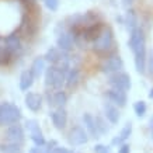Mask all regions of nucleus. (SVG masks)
Masks as SVG:
<instances>
[{
  "label": "nucleus",
  "mask_w": 153,
  "mask_h": 153,
  "mask_svg": "<svg viewBox=\"0 0 153 153\" xmlns=\"http://www.w3.org/2000/svg\"><path fill=\"white\" fill-rule=\"evenodd\" d=\"M104 115H105V118L111 122L112 125L118 124V121H120V112H118V108H117L115 105H112L111 102H107L105 105H104Z\"/></svg>",
  "instance_id": "obj_19"
},
{
  "label": "nucleus",
  "mask_w": 153,
  "mask_h": 153,
  "mask_svg": "<svg viewBox=\"0 0 153 153\" xmlns=\"http://www.w3.org/2000/svg\"><path fill=\"white\" fill-rule=\"evenodd\" d=\"M25 129L28 131L30 138H31V140H33V143L35 146H44V145L47 143L45 136H44V134H42V131H41V126H39V122L37 120L30 118V120L25 121Z\"/></svg>",
  "instance_id": "obj_4"
},
{
  "label": "nucleus",
  "mask_w": 153,
  "mask_h": 153,
  "mask_svg": "<svg viewBox=\"0 0 153 153\" xmlns=\"http://www.w3.org/2000/svg\"><path fill=\"white\" fill-rule=\"evenodd\" d=\"M49 117H51L52 124H53V126H55L56 129H63L66 126V124H68V114H66L63 107L51 111Z\"/></svg>",
  "instance_id": "obj_14"
},
{
  "label": "nucleus",
  "mask_w": 153,
  "mask_h": 153,
  "mask_svg": "<svg viewBox=\"0 0 153 153\" xmlns=\"http://www.w3.org/2000/svg\"><path fill=\"white\" fill-rule=\"evenodd\" d=\"M4 139L6 142H11V143H23L25 139V132H24V126L17 124H11L6 128L4 131Z\"/></svg>",
  "instance_id": "obj_5"
},
{
  "label": "nucleus",
  "mask_w": 153,
  "mask_h": 153,
  "mask_svg": "<svg viewBox=\"0 0 153 153\" xmlns=\"http://www.w3.org/2000/svg\"><path fill=\"white\" fill-rule=\"evenodd\" d=\"M114 44V35L110 27H102L98 35L93 39V49L96 52H107L110 51Z\"/></svg>",
  "instance_id": "obj_3"
},
{
  "label": "nucleus",
  "mask_w": 153,
  "mask_h": 153,
  "mask_svg": "<svg viewBox=\"0 0 153 153\" xmlns=\"http://www.w3.org/2000/svg\"><path fill=\"white\" fill-rule=\"evenodd\" d=\"M28 153H51V152L48 150L47 145H44V146H35V145H34V148L30 149Z\"/></svg>",
  "instance_id": "obj_29"
},
{
  "label": "nucleus",
  "mask_w": 153,
  "mask_h": 153,
  "mask_svg": "<svg viewBox=\"0 0 153 153\" xmlns=\"http://www.w3.org/2000/svg\"><path fill=\"white\" fill-rule=\"evenodd\" d=\"M14 58H16V56L13 55V52L10 51L4 44H3V45H0V66L9 65Z\"/></svg>",
  "instance_id": "obj_23"
},
{
  "label": "nucleus",
  "mask_w": 153,
  "mask_h": 153,
  "mask_svg": "<svg viewBox=\"0 0 153 153\" xmlns=\"http://www.w3.org/2000/svg\"><path fill=\"white\" fill-rule=\"evenodd\" d=\"M134 111H135V114L138 117H143L145 114H146V102L145 101H136L134 104Z\"/></svg>",
  "instance_id": "obj_26"
},
{
  "label": "nucleus",
  "mask_w": 153,
  "mask_h": 153,
  "mask_svg": "<svg viewBox=\"0 0 153 153\" xmlns=\"http://www.w3.org/2000/svg\"><path fill=\"white\" fill-rule=\"evenodd\" d=\"M47 101L49 105H53L56 108L65 107V104L68 102V94L62 90H56L53 93H51V90L47 91Z\"/></svg>",
  "instance_id": "obj_13"
},
{
  "label": "nucleus",
  "mask_w": 153,
  "mask_h": 153,
  "mask_svg": "<svg viewBox=\"0 0 153 153\" xmlns=\"http://www.w3.org/2000/svg\"><path fill=\"white\" fill-rule=\"evenodd\" d=\"M0 153H24V152L20 143L3 142V143H0Z\"/></svg>",
  "instance_id": "obj_24"
},
{
  "label": "nucleus",
  "mask_w": 153,
  "mask_h": 153,
  "mask_svg": "<svg viewBox=\"0 0 153 153\" xmlns=\"http://www.w3.org/2000/svg\"><path fill=\"white\" fill-rule=\"evenodd\" d=\"M149 124H150V129H152V132H153V117L150 118V121H149Z\"/></svg>",
  "instance_id": "obj_35"
},
{
  "label": "nucleus",
  "mask_w": 153,
  "mask_h": 153,
  "mask_svg": "<svg viewBox=\"0 0 153 153\" xmlns=\"http://www.w3.org/2000/svg\"><path fill=\"white\" fill-rule=\"evenodd\" d=\"M83 124H84V128L87 129V135H90L91 138H98L100 134H98L97 126H96V121H94L91 114L84 112L83 114Z\"/></svg>",
  "instance_id": "obj_18"
},
{
  "label": "nucleus",
  "mask_w": 153,
  "mask_h": 153,
  "mask_svg": "<svg viewBox=\"0 0 153 153\" xmlns=\"http://www.w3.org/2000/svg\"><path fill=\"white\" fill-rule=\"evenodd\" d=\"M149 98H152V100H153V88L149 91Z\"/></svg>",
  "instance_id": "obj_36"
},
{
  "label": "nucleus",
  "mask_w": 153,
  "mask_h": 153,
  "mask_svg": "<svg viewBox=\"0 0 153 153\" xmlns=\"http://www.w3.org/2000/svg\"><path fill=\"white\" fill-rule=\"evenodd\" d=\"M79 77H80V73H79V69L77 68H69V70L66 72V80H65V84L68 88H72L74 87L76 84L79 83Z\"/></svg>",
  "instance_id": "obj_21"
},
{
  "label": "nucleus",
  "mask_w": 153,
  "mask_h": 153,
  "mask_svg": "<svg viewBox=\"0 0 153 153\" xmlns=\"http://www.w3.org/2000/svg\"><path fill=\"white\" fill-rule=\"evenodd\" d=\"M44 3L49 11H56L59 7V0H44Z\"/></svg>",
  "instance_id": "obj_28"
},
{
  "label": "nucleus",
  "mask_w": 153,
  "mask_h": 153,
  "mask_svg": "<svg viewBox=\"0 0 153 153\" xmlns=\"http://www.w3.org/2000/svg\"><path fill=\"white\" fill-rule=\"evenodd\" d=\"M108 84H110L112 88H118V90H124V91L131 90V86H132V83H131V76L124 73V72L112 73L111 76H110Z\"/></svg>",
  "instance_id": "obj_6"
},
{
  "label": "nucleus",
  "mask_w": 153,
  "mask_h": 153,
  "mask_svg": "<svg viewBox=\"0 0 153 153\" xmlns=\"http://www.w3.org/2000/svg\"><path fill=\"white\" fill-rule=\"evenodd\" d=\"M73 35L70 34V31H66V30H62L60 33H58V37H56V47L62 49V51L70 52L72 48H73Z\"/></svg>",
  "instance_id": "obj_12"
},
{
  "label": "nucleus",
  "mask_w": 153,
  "mask_h": 153,
  "mask_svg": "<svg viewBox=\"0 0 153 153\" xmlns=\"http://www.w3.org/2000/svg\"><path fill=\"white\" fill-rule=\"evenodd\" d=\"M125 24H126V27H128V30H129V31H132V30H135V28H138V27H136V25H138V17H136L135 10L129 9L128 11H126Z\"/></svg>",
  "instance_id": "obj_25"
},
{
  "label": "nucleus",
  "mask_w": 153,
  "mask_h": 153,
  "mask_svg": "<svg viewBox=\"0 0 153 153\" xmlns=\"http://www.w3.org/2000/svg\"><path fill=\"white\" fill-rule=\"evenodd\" d=\"M3 42H4L6 47L13 52L14 56H19L21 53V51H23V42H21V38L19 37L17 33H11L9 35H4Z\"/></svg>",
  "instance_id": "obj_10"
},
{
  "label": "nucleus",
  "mask_w": 153,
  "mask_h": 153,
  "mask_svg": "<svg viewBox=\"0 0 153 153\" xmlns=\"http://www.w3.org/2000/svg\"><path fill=\"white\" fill-rule=\"evenodd\" d=\"M69 142L73 146H82L88 142V135L82 126H74L69 132Z\"/></svg>",
  "instance_id": "obj_11"
},
{
  "label": "nucleus",
  "mask_w": 153,
  "mask_h": 153,
  "mask_svg": "<svg viewBox=\"0 0 153 153\" xmlns=\"http://www.w3.org/2000/svg\"><path fill=\"white\" fill-rule=\"evenodd\" d=\"M42 101L44 98L39 93H35V91H25V96H24V104L30 111L33 112H38L42 107Z\"/></svg>",
  "instance_id": "obj_9"
},
{
  "label": "nucleus",
  "mask_w": 153,
  "mask_h": 153,
  "mask_svg": "<svg viewBox=\"0 0 153 153\" xmlns=\"http://www.w3.org/2000/svg\"><path fill=\"white\" fill-rule=\"evenodd\" d=\"M132 3H134V0H122V4L125 6V7H129Z\"/></svg>",
  "instance_id": "obj_34"
},
{
  "label": "nucleus",
  "mask_w": 153,
  "mask_h": 153,
  "mask_svg": "<svg viewBox=\"0 0 153 153\" xmlns=\"http://www.w3.org/2000/svg\"><path fill=\"white\" fill-rule=\"evenodd\" d=\"M146 39H145V34L142 30H139V28H135V30H132L131 31V35H129V39H128V47L131 48V51L134 49L136 45H139L140 42H145Z\"/></svg>",
  "instance_id": "obj_20"
},
{
  "label": "nucleus",
  "mask_w": 153,
  "mask_h": 153,
  "mask_svg": "<svg viewBox=\"0 0 153 153\" xmlns=\"http://www.w3.org/2000/svg\"><path fill=\"white\" fill-rule=\"evenodd\" d=\"M0 41H1V37H0Z\"/></svg>",
  "instance_id": "obj_37"
},
{
  "label": "nucleus",
  "mask_w": 153,
  "mask_h": 153,
  "mask_svg": "<svg viewBox=\"0 0 153 153\" xmlns=\"http://www.w3.org/2000/svg\"><path fill=\"white\" fill-rule=\"evenodd\" d=\"M148 69L150 72V74H153V51L149 52V58H148Z\"/></svg>",
  "instance_id": "obj_31"
},
{
  "label": "nucleus",
  "mask_w": 153,
  "mask_h": 153,
  "mask_svg": "<svg viewBox=\"0 0 153 153\" xmlns=\"http://www.w3.org/2000/svg\"><path fill=\"white\" fill-rule=\"evenodd\" d=\"M118 153H131L129 146H128V145H125V143H122V145H121L120 152H118Z\"/></svg>",
  "instance_id": "obj_33"
},
{
  "label": "nucleus",
  "mask_w": 153,
  "mask_h": 153,
  "mask_svg": "<svg viewBox=\"0 0 153 153\" xmlns=\"http://www.w3.org/2000/svg\"><path fill=\"white\" fill-rule=\"evenodd\" d=\"M45 69H47V60H45L44 56H37V58L31 62V66H30V72L33 73L35 80L39 79L42 74H44Z\"/></svg>",
  "instance_id": "obj_15"
},
{
  "label": "nucleus",
  "mask_w": 153,
  "mask_h": 153,
  "mask_svg": "<svg viewBox=\"0 0 153 153\" xmlns=\"http://www.w3.org/2000/svg\"><path fill=\"white\" fill-rule=\"evenodd\" d=\"M51 153H73V152L69 150V149H66V148H62V146H55V148L52 149Z\"/></svg>",
  "instance_id": "obj_32"
},
{
  "label": "nucleus",
  "mask_w": 153,
  "mask_h": 153,
  "mask_svg": "<svg viewBox=\"0 0 153 153\" xmlns=\"http://www.w3.org/2000/svg\"><path fill=\"white\" fill-rule=\"evenodd\" d=\"M135 55V68H136V72L140 74L145 73V69H146V41L140 42L139 45L132 49Z\"/></svg>",
  "instance_id": "obj_7"
},
{
  "label": "nucleus",
  "mask_w": 153,
  "mask_h": 153,
  "mask_svg": "<svg viewBox=\"0 0 153 153\" xmlns=\"http://www.w3.org/2000/svg\"><path fill=\"white\" fill-rule=\"evenodd\" d=\"M131 134H132V124H131V122H128V124H125V126L122 128L121 134L118 135L117 138H114V139H112V145H122L131 136Z\"/></svg>",
  "instance_id": "obj_22"
},
{
  "label": "nucleus",
  "mask_w": 153,
  "mask_h": 153,
  "mask_svg": "<svg viewBox=\"0 0 153 153\" xmlns=\"http://www.w3.org/2000/svg\"><path fill=\"white\" fill-rule=\"evenodd\" d=\"M94 121H96V126H97V131L100 135H104L108 132V126H107V124L104 122V120L102 118H94Z\"/></svg>",
  "instance_id": "obj_27"
},
{
  "label": "nucleus",
  "mask_w": 153,
  "mask_h": 153,
  "mask_svg": "<svg viewBox=\"0 0 153 153\" xmlns=\"http://www.w3.org/2000/svg\"><path fill=\"white\" fill-rule=\"evenodd\" d=\"M44 77H45V86L47 87H51L53 90H62L66 80V72L51 65L45 69Z\"/></svg>",
  "instance_id": "obj_2"
},
{
  "label": "nucleus",
  "mask_w": 153,
  "mask_h": 153,
  "mask_svg": "<svg viewBox=\"0 0 153 153\" xmlns=\"http://www.w3.org/2000/svg\"><path fill=\"white\" fill-rule=\"evenodd\" d=\"M94 152L96 153H112L111 148H110V146H105V145H96V146H94Z\"/></svg>",
  "instance_id": "obj_30"
},
{
  "label": "nucleus",
  "mask_w": 153,
  "mask_h": 153,
  "mask_svg": "<svg viewBox=\"0 0 153 153\" xmlns=\"http://www.w3.org/2000/svg\"><path fill=\"white\" fill-rule=\"evenodd\" d=\"M34 82H35V79H34L33 73L30 72V69H25L23 70L21 73H20V79H19V87L21 91H28L30 88L33 87Z\"/></svg>",
  "instance_id": "obj_16"
},
{
  "label": "nucleus",
  "mask_w": 153,
  "mask_h": 153,
  "mask_svg": "<svg viewBox=\"0 0 153 153\" xmlns=\"http://www.w3.org/2000/svg\"><path fill=\"white\" fill-rule=\"evenodd\" d=\"M107 96L110 98V101L117 104L120 107H124L126 104V91L124 90H118V88H110L107 91Z\"/></svg>",
  "instance_id": "obj_17"
},
{
  "label": "nucleus",
  "mask_w": 153,
  "mask_h": 153,
  "mask_svg": "<svg viewBox=\"0 0 153 153\" xmlns=\"http://www.w3.org/2000/svg\"><path fill=\"white\" fill-rule=\"evenodd\" d=\"M122 68H124V62L121 59V56H118V55L110 56V58H107L101 63V70L107 74H112V73H117V72H121Z\"/></svg>",
  "instance_id": "obj_8"
},
{
  "label": "nucleus",
  "mask_w": 153,
  "mask_h": 153,
  "mask_svg": "<svg viewBox=\"0 0 153 153\" xmlns=\"http://www.w3.org/2000/svg\"><path fill=\"white\" fill-rule=\"evenodd\" d=\"M23 118V112L17 104L10 101L0 102V126H9L17 124Z\"/></svg>",
  "instance_id": "obj_1"
}]
</instances>
